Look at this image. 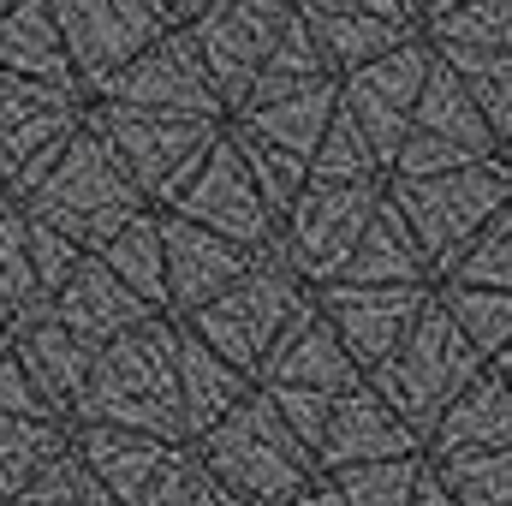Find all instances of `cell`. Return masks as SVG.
I'll return each instance as SVG.
<instances>
[{"label": "cell", "mask_w": 512, "mask_h": 506, "mask_svg": "<svg viewBox=\"0 0 512 506\" xmlns=\"http://www.w3.org/2000/svg\"><path fill=\"white\" fill-rule=\"evenodd\" d=\"M453 286H489V292H512V203H501L483 233L459 251V262L447 268ZM441 286V280H435Z\"/></svg>", "instance_id": "f35d334b"}, {"label": "cell", "mask_w": 512, "mask_h": 506, "mask_svg": "<svg viewBox=\"0 0 512 506\" xmlns=\"http://www.w3.org/2000/svg\"><path fill=\"white\" fill-rule=\"evenodd\" d=\"M423 471H429V453H405V459H376V465H346L328 477L346 506H411Z\"/></svg>", "instance_id": "8d00e7d4"}, {"label": "cell", "mask_w": 512, "mask_h": 506, "mask_svg": "<svg viewBox=\"0 0 512 506\" xmlns=\"http://www.w3.org/2000/svg\"><path fill=\"white\" fill-rule=\"evenodd\" d=\"M387 203L405 215L411 239L429 256V280H447L459 251L483 233V221L512 203V161L489 155L453 173H423V179H387Z\"/></svg>", "instance_id": "277c9868"}, {"label": "cell", "mask_w": 512, "mask_h": 506, "mask_svg": "<svg viewBox=\"0 0 512 506\" xmlns=\"http://www.w3.org/2000/svg\"><path fill=\"white\" fill-rule=\"evenodd\" d=\"M399 6H405V12H411L417 24H423V0H399Z\"/></svg>", "instance_id": "db71d44e"}, {"label": "cell", "mask_w": 512, "mask_h": 506, "mask_svg": "<svg viewBox=\"0 0 512 506\" xmlns=\"http://www.w3.org/2000/svg\"><path fill=\"white\" fill-rule=\"evenodd\" d=\"M435 286H352V280H328V286H310L316 310L328 316V328L340 334L346 358L358 364V376H370L387 352L411 334L417 310L429 304Z\"/></svg>", "instance_id": "9a60e30c"}, {"label": "cell", "mask_w": 512, "mask_h": 506, "mask_svg": "<svg viewBox=\"0 0 512 506\" xmlns=\"http://www.w3.org/2000/svg\"><path fill=\"white\" fill-rule=\"evenodd\" d=\"M12 6H18V0H0V12H12Z\"/></svg>", "instance_id": "9f6ffc18"}, {"label": "cell", "mask_w": 512, "mask_h": 506, "mask_svg": "<svg viewBox=\"0 0 512 506\" xmlns=\"http://www.w3.org/2000/svg\"><path fill=\"white\" fill-rule=\"evenodd\" d=\"M0 72L78 90L72 60H66L60 30H54V18H48V6H42V0H18L12 12H0Z\"/></svg>", "instance_id": "83f0119b"}, {"label": "cell", "mask_w": 512, "mask_h": 506, "mask_svg": "<svg viewBox=\"0 0 512 506\" xmlns=\"http://www.w3.org/2000/svg\"><path fill=\"white\" fill-rule=\"evenodd\" d=\"M227 137H233V149H239V161H245V173H251L256 197L268 203V215L280 221L286 209H292V197L304 191V179H310V161L304 155H286V149H274L268 137H256V131L233 126L227 120Z\"/></svg>", "instance_id": "d6a6232c"}, {"label": "cell", "mask_w": 512, "mask_h": 506, "mask_svg": "<svg viewBox=\"0 0 512 506\" xmlns=\"http://www.w3.org/2000/svg\"><path fill=\"white\" fill-rule=\"evenodd\" d=\"M90 102L143 108V114H179V120H227V102L209 84V66H203L185 24L161 30L143 54H131L120 72H108L90 90Z\"/></svg>", "instance_id": "30bf717a"}, {"label": "cell", "mask_w": 512, "mask_h": 506, "mask_svg": "<svg viewBox=\"0 0 512 506\" xmlns=\"http://www.w3.org/2000/svg\"><path fill=\"white\" fill-rule=\"evenodd\" d=\"M256 387H322V393H352L358 387V364L346 358L340 334L328 328V316L316 310V298L304 292V304L286 316V328L274 334V346L256 364Z\"/></svg>", "instance_id": "ac0fdd59"}, {"label": "cell", "mask_w": 512, "mask_h": 506, "mask_svg": "<svg viewBox=\"0 0 512 506\" xmlns=\"http://www.w3.org/2000/svg\"><path fill=\"white\" fill-rule=\"evenodd\" d=\"M84 120L120 155V167L131 173L149 209L173 203V191L197 173V161L227 126V120H179V114H143V108H114V102H84Z\"/></svg>", "instance_id": "8992f818"}, {"label": "cell", "mask_w": 512, "mask_h": 506, "mask_svg": "<svg viewBox=\"0 0 512 506\" xmlns=\"http://www.w3.org/2000/svg\"><path fill=\"white\" fill-rule=\"evenodd\" d=\"M24 215L48 221L54 233H66L78 251H102L120 227H126L143 203V191L131 185V173L120 167V155L90 131V120L72 131L54 155V167L18 197Z\"/></svg>", "instance_id": "3957f363"}, {"label": "cell", "mask_w": 512, "mask_h": 506, "mask_svg": "<svg viewBox=\"0 0 512 506\" xmlns=\"http://www.w3.org/2000/svg\"><path fill=\"white\" fill-rule=\"evenodd\" d=\"M489 447H512V387L483 364L453 393V405L435 417L423 453L447 459V453H489Z\"/></svg>", "instance_id": "7402d4cb"}, {"label": "cell", "mask_w": 512, "mask_h": 506, "mask_svg": "<svg viewBox=\"0 0 512 506\" xmlns=\"http://www.w3.org/2000/svg\"><path fill=\"white\" fill-rule=\"evenodd\" d=\"M501 155H507V161H512V137H507V143H501Z\"/></svg>", "instance_id": "11a10c76"}, {"label": "cell", "mask_w": 512, "mask_h": 506, "mask_svg": "<svg viewBox=\"0 0 512 506\" xmlns=\"http://www.w3.org/2000/svg\"><path fill=\"white\" fill-rule=\"evenodd\" d=\"M36 304H48V292H42L30 251H24V215H18V203H6L0 209V328Z\"/></svg>", "instance_id": "ab89813d"}, {"label": "cell", "mask_w": 512, "mask_h": 506, "mask_svg": "<svg viewBox=\"0 0 512 506\" xmlns=\"http://www.w3.org/2000/svg\"><path fill=\"white\" fill-rule=\"evenodd\" d=\"M155 6H161V12H167L173 24H185V12H191V0H155Z\"/></svg>", "instance_id": "816d5d0a"}, {"label": "cell", "mask_w": 512, "mask_h": 506, "mask_svg": "<svg viewBox=\"0 0 512 506\" xmlns=\"http://www.w3.org/2000/svg\"><path fill=\"white\" fill-rule=\"evenodd\" d=\"M435 48V42H429ZM453 72H459V84L471 90V102H477V114L489 120V131L507 143L512 137V54H495V48H435Z\"/></svg>", "instance_id": "1f68e13d"}, {"label": "cell", "mask_w": 512, "mask_h": 506, "mask_svg": "<svg viewBox=\"0 0 512 506\" xmlns=\"http://www.w3.org/2000/svg\"><path fill=\"white\" fill-rule=\"evenodd\" d=\"M477 370H483V352L459 334V322H453V316L441 310V298L429 292V304L417 310L411 334H405L364 381H370L387 405L429 441L435 417L453 405V393L477 376Z\"/></svg>", "instance_id": "5b68a950"}, {"label": "cell", "mask_w": 512, "mask_h": 506, "mask_svg": "<svg viewBox=\"0 0 512 506\" xmlns=\"http://www.w3.org/2000/svg\"><path fill=\"white\" fill-rule=\"evenodd\" d=\"M0 209H6V197H0Z\"/></svg>", "instance_id": "6f0895ef"}, {"label": "cell", "mask_w": 512, "mask_h": 506, "mask_svg": "<svg viewBox=\"0 0 512 506\" xmlns=\"http://www.w3.org/2000/svg\"><path fill=\"white\" fill-rule=\"evenodd\" d=\"M423 36L435 48H495L512 54V0H465L441 18L423 24Z\"/></svg>", "instance_id": "74e56055"}, {"label": "cell", "mask_w": 512, "mask_h": 506, "mask_svg": "<svg viewBox=\"0 0 512 506\" xmlns=\"http://www.w3.org/2000/svg\"><path fill=\"white\" fill-rule=\"evenodd\" d=\"M411 506H459V501H453V495L441 489V477H435V471H423V483H417Z\"/></svg>", "instance_id": "c3c4849f"}, {"label": "cell", "mask_w": 512, "mask_h": 506, "mask_svg": "<svg viewBox=\"0 0 512 506\" xmlns=\"http://www.w3.org/2000/svg\"><path fill=\"white\" fill-rule=\"evenodd\" d=\"M429 471L459 506H512V447L447 453V459H429Z\"/></svg>", "instance_id": "836d02e7"}, {"label": "cell", "mask_w": 512, "mask_h": 506, "mask_svg": "<svg viewBox=\"0 0 512 506\" xmlns=\"http://www.w3.org/2000/svg\"><path fill=\"white\" fill-rule=\"evenodd\" d=\"M42 6L60 30V48L84 96L108 72H120L131 54H143L161 30H173V18L155 0H42Z\"/></svg>", "instance_id": "8fae6325"}, {"label": "cell", "mask_w": 512, "mask_h": 506, "mask_svg": "<svg viewBox=\"0 0 512 506\" xmlns=\"http://www.w3.org/2000/svg\"><path fill=\"white\" fill-rule=\"evenodd\" d=\"M304 280L274 256V245L268 251H256V262L227 286V292H215L203 310H191L185 316V328L209 346V352H221L233 370H245V376H256V364H262V352L274 346V334L286 328V316L304 304Z\"/></svg>", "instance_id": "52a82bcc"}, {"label": "cell", "mask_w": 512, "mask_h": 506, "mask_svg": "<svg viewBox=\"0 0 512 506\" xmlns=\"http://www.w3.org/2000/svg\"><path fill=\"white\" fill-rule=\"evenodd\" d=\"M429 60H435V48H429V36L417 30L411 42H399V48L376 54V60L340 72V114L370 137V149L382 155V167L393 161V149H399V137H405V120H411V108H417V90H423V78H429Z\"/></svg>", "instance_id": "5bb4252c"}, {"label": "cell", "mask_w": 512, "mask_h": 506, "mask_svg": "<svg viewBox=\"0 0 512 506\" xmlns=\"http://www.w3.org/2000/svg\"><path fill=\"white\" fill-rule=\"evenodd\" d=\"M167 215H179L191 227H209V233H221V239H233L245 251H268L274 245V215L256 197V185L245 173V161H239V149H233V137H227V126L209 143V155L197 161V173L173 191Z\"/></svg>", "instance_id": "4fadbf2b"}, {"label": "cell", "mask_w": 512, "mask_h": 506, "mask_svg": "<svg viewBox=\"0 0 512 506\" xmlns=\"http://www.w3.org/2000/svg\"><path fill=\"white\" fill-rule=\"evenodd\" d=\"M280 506H346V501H340V489H334V477H328V471H316V477H310V483H304L298 495H286Z\"/></svg>", "instance_id": "bcb514c9"}, {"label": "cell", "mask_w": 512, "mask_h": 506, "mask_svg": "<svg viewBox=\"0 0 512 506\" xmlns=\"http://www.w3.org/2000/svg\"><path fill=\"white\" fill-rule=\"evenodd\" d=\"M382 185H328V179H304V191L292 197V209L274 221V256L304 280V286H328L346 256L358 245L364 221L376 215Z\"/></svg>", "instance_id": "9c48e42d"}, {"label": "cell", "mask_w": 512, "mask_h": 506, "mask_svg": "<svg viewBox=\"0 0 512 506\" xmlns=\"http://www.w3.org/2000/svg\"><path fill=\"white\" fill-rule=\"evenodd\" d=\"M453 6H465V0H423V24L441 18V12H453Z\"/></svg>", "instance_id": "f907efd6"}, {"label": "cell", "mask_w": 512, "mask_h": 506, "mask_svg": "<svg viewBox=\"0 0 512 506\" xmlns=\"http://www.w3.org/2000/svg\"><path fill=\"white\" fill-rule=\"evenodd\" d=\"M84 102H90L84 90L0 72V191L18 179V167H30L42 149L66 143L84 126Z\"/></svg>", "instance_id": "e0dca14e"}, {"label": "cell", "mask_w": 512, "mask_h": 506, "mask_svg": "<svg viewBox=\"0 0 512 506\" xmlns=\"http://www.w3.org/2000/svg\"><path fill=\"white\" fill-rule=\"evenodd\" d=\"M0 340L12 346V358L24 364V376L36 381V393L72 423V405H78V393H84V381H90L96 346L78 340L72 328H60V322L48 316V304H36V310H24L18 322H6Z\"/></svg>", "instance_id": "ffe728a7"}, {"label": "cell", "mask_w": 512, "mask_h": 506, "mask_svg": "<svg viewBox=\"0 0 512 506\" xmlns=\"http://www.w3.org/2000/svg\"><path fill=\"white\" fill-rule=\"evenodd\" d=\"M173 370H179V411H185V441H197L209 423H221L256 381L233 370L221 352H209L185 322H173Z\"/></svg>", "instance_id": "cb8c5ba5"}, {"label": "cell", "mask_w": 512, "mask_h": 506, "mask_svg": "<svg viewBox=\"0 0 512 506\" xmlns=\"http://www.w3.org/2000/svg\"><path fill=\"white\" fill-rule=\"evenodd\" d=\"M334 108H340V78H322V84H310V90H292V96L239 108V114H227V120L256 131V137H268V143L286 149V155H304V161H310V149H316V137L328 131Z\"/></svg>", "instance_id": "4316f807"}, {"label": "cell", "mask_w": 512, "mask_h": 506, "mask_svg": "<svg viewBox=\"0 0 512 506\" xmlns=\"http://www.w3.org/2000/svg\"><path fill=\"white\" fill-rule=\"evenodd\" d=\"M48 316H54L60 328H72L78 340L108 346V340L131 334L137 322H149V316H161V310H149L126 280H114V274H108V262H102V256L84 251L78 262H72V274L48 292Z\"/></svg>", "instance_id": "44dd1931"}, {"label": "cell", "mask_w": 512, "mask_h": 506, "mask_svg": "<svg viewBox=\"0 0 512 506\" xmlns=\"http://www.w3.org/2000/svg\"><path fill=\"white\" fill-rule=\"evenodd\" d=\"M72 447V423H30V417H0V506L18 489H30L42 477V465H54Z\"/></svg>", "instance_id": "4dcf8cb0"}, {"label": "cell", "mask_w": 512, "mask_h": 506, "mask_svg": "<svg viewBox=\"0 0 512 506\" xmlns=\"http://www.w3.org/2000/svg\"><path fill=\"white\" fill-rule=\"evenodd\" d=\"M6 506H114V495L90 477V465L66 447L54 465H42V477L30 489H18Z\"/></svg>", "instance_id": "60d3db41"}, {"label": "cell", "mask_w": 512, "mask_h": 506, "mask_svg": "<svg viewBox=\"0 0 512 506\" xmlns=\"http://www.w3.org/2000/svg\"><path fill=\"white\" fill-rule=\"evenodd\" d=\"M72 423H108V429H137L155 441H185L179 370H173V316H149L131 334L96 346V364H90V381L72 405Z\"/></svg>", "instance_id": "6da1fadb"}, {"label": "cell", "mask_w": 512, "mask_h": 506, "mask_svg": "<svg viewBox=\"0 0 512 506\" xmlns=\"http://www.w3.org/2000/svg\"><path fill=\"white\" fill-rule=\"evenodd\" d=\"M191 453H197L209 489L239 506H280L316 477V453L280 423V411L268 405L262 387H251L221 423H209L191 441Z\"/></svg>", "instance_id": "7a4b0ae2"}, {"label": "cell", "mask_w": 512, "mask_h": 506, "mask_svg": "<svg viewBox=\"0 0 512 506\" xmlns=\"http://www.w3.org/2000/svg\"><path fill=\"white\" fill-rule=\"evenodd\" d=\"M262 393H268V405L280 411V423L316 453V441H322V429H328L340 393H322V387H262Z\"/></svg>", "instance_id": "b9f144b4"}, {"label": "cell", "mask_w": 512, "mask_h": 506, "mask_svg": "<svg viewBox=\"0 0 512 506\" xmlns=\"http://www.w3.org/2000/svg\"><path fill=\"white\" fill-rule=\"evenodd\" d=\"M489 155H501V137L477 114V102L459 84V72L435 54L429 60V78L417 90V108L405 120V137H399V149L387 161V179L453 173V167H471V161H489Z\"/></svg>", "instance_id": "ba28073f"}, {"label": "cell", "mask_w": 512, "mask_h": 506, "mask_svg": "<svg viewBox=\"0 0 512 506\" xmlns=\"http://www.w3.org/2000/svg\"><path fill=\"white\" fill-rule=\"evenodd\" d=\"M292 6H334V12H376V18H411L399 0H292Z\"/></svg>", "instance_id": "7dc6e473"}, {"label": "cell", "mask_w": 512, "mask_h": 506, "mask_svg": "<svg viewBox=\"0 0 512 506\" xmlns=\"http://www.w3.org/2000/svg\"><path fill=\"white\" fill-rule=\"evenodd\" d=\"M298 18H304V30L316 36V48H322V60L334 66V78L340 72H352V66H364V60H376L387 48H399V42H411L423 24L417 18H376V12H334V6H292Z\"/></svg>", "instance_id": "484cf974"}, {"label": "cell", "mask_w": 512, "mask_h": 506, "mask_svg": "<svg viewBox=\"0 0 512 506\" xmlns=\"http://www.w3.org/2000/svg\"><path fill=\"white\" fill-rule=\"evenodd\" d=\"M489 370H495V376H501V381L512 387V340L501 346V352H495V358H489Z\"/></svg>", "instance_id": "681fc988"}, {"label": "cell", "mask_w": 512, "mask_h": 506, "mask_svg": "<svg viewBox=\"0 0 512 506\" xmlns=\"http://www.w3.org/2000/svg\"><path fill=\"white\" fill-rule=\"evenodd\" d=\"M322 78H334V66L322 60V48H316V36L304 30V18L292 12V18L280 24L274 48L262 54V66L251 72V84H245L239 108L274 102V96H292V90H310V84H322ZM239 108H233V114H239Z\"/></svg>", "instance_id": "f1b7e54d"}, {"label": "cell", "mask_w": 512, "mask_h": 506, "mask_svg": "<svg viewBox=\"0 0 512 506\" xmlns=\"http://www.w3.org/2000/svg\"><path fill=\"white\" fill-rule=\"evenodd\" d=\"M0 197H6V191H0Z\"/></svg>", "instance_id": "680465c9"}, {"label": "cell", "mask_w": 512, "mask_h": 506, "mask_svg": "<svg viewBox=\"0 0 512 506\" xmlns=\"http://www.w3.org/2000/svg\"><path fill=\"white\" fill-rule=\"evenodd\" d=\"M18 215H24V209H18ZM24 251H30V268H36L42 292H54V286L72 274V262L84 256L66 233H54V227H48V221H36V215H24Z\"/></svg>", "instance_id": "7bdbcfd3"}, {"label": "cell", "mask_w": 512, "mask_h": 506, "mask_svg": "<svg viewBox=\"0 0 512 506\" xmlns=\"http://www.w3.org/2000/svg\"><path fill=\"white\" fill-rule=\"evenodd\" d=\"M334 280H352V286H435V280H429V256H423V245L411 239L405 215L387 203V185H382L376 215L364 221L358 245H352L346 268H340Z\"/></svg>", "instance_id": "d4e9b609"}, {"label": "cell", "mask_w": 512, "mask_h": 506, "mask_svg": "<svg viewBox=\"0 0 512 506\" xmlns=\"http://www.w3.org/2000/svg\"><path fill=\"white\" fill-rule=\"evenodd\" d=\"M435 298H441V310L459 322V334L483 352V364L501 352L512 340V292H489V286H453V280H441L435 286Z\"/></svg>", "instance_id": "d590c367"}, {"label": "cell", "mask_w": 512, "mask_h": 506, "mask_svg": "<svg viewBox=\"0 0 512 506\" xmlns=\"http://www.w3.org/2000/svg\"><path fill=\"white\" fill-rule=\"evenodd\" d=\"M173 447L185 441H155V435H137V429H108V423H72V453L90 465V477L114 495V506H131L155 471L173 459Z\"/></svg>", "instance_id": "603a6c76"}, {"label": "cell", "mask_w": 512, "mask_h": 506, "mask_svg": "<svg viewBox=\"0 0 512 506\" xmlns=\"http://www.w3.org/2000/svg\"><path fill=\"white\" fill-rule=\"evenodd\" d=\"M203 489H209V477H203L197 453H191V447H173V459L155 471V483H149L131 506H191Z\"/></svg>", "instance_id": "ee69618b"}, {"label": "cell", "mask_w": 512, "mask_h": 506, "mask_svg": "<svg viewBox=\"0 0 512 506\" xmlns=\"http://www.w3.org/2000/svg\"><path fill=\"white\" fill-rule=\"evenodd\" d=\"M0 417H30V423H66L42 393H36V381L24 376V364L12 358V346L0 340Z\"/></svg>", "instance_id": "f6af8a7d"}, {"label": "cell", "mask_w": 512, "mask_h": 506, "mask_svg": "<svg viewBox=\"0 0 512 506\" xmlns=\"http://www.w3.org/2000/svg\"><path fill=\"white\" fill-rule=\"evenodd\" d=\"M310 179H328V185H387V167H382V155L370 149V137L334 108L328 131L310 149Z\"/></svg>", "instance_id": "e575fe53"}, {"label": "cell", "mask_w": 512, "mask_h": 506, "mask_svg": "<svg viewBox=\"0 0 512 506\" xmlns=\"http://www.w3.org/2000/svg\"><path fill=\"white\" fill-rule=\"evenodd\" d=\"M90 256H102L108 274L126 280L149 310L167 304V262H161V227H155V209H137L126 227H120L102 251H90Z\"/></svg>", "instance_id": "f546056e"}, {"label": "cell", "mask_w": 512, "mask_h": 506, "mask_svg": "<svg viewBox=\"0 0 512 506\" xmlns=\"http://www.w3.org/2000/svg\"><path fill=\"white\" fill-rule=\"evenodd\" d=\"M191 506H239V501H227V495H215V489H203V495H197Z\"/></svg>", "instance_id": "f5cc1de1"}, {"label": "cell", "mask_w": 512, "mask_h": 506, "mask_svg": "<svg viewBox=\"0 0 512 506\" xmlns=\"http://www.w3.org/2000/svg\"><path fill=\"white\" fill-rule=\"evenodd\" d=\"M292 18V0H191L185 30L209 66V84L221 90L227 114L239 108L251 72L262 66V54L274 48L280 24Z\"/></svg>", "instance_id": "7c38bea8"}, {"label": "cell", "mask_w": 512, "mask_h": 506, "mask_svg": "<svg viewBox=\"0 0 512 506\" xmlns=\"http://www.w3.org/2000/svg\"><path fill=\"white\" fill-rule=\"evenodd\" d=\"M155 227H161V262H167V304H161V316H173V322L203 310L215 292H227L256 262V251L209 233V227H191V221H179L167 209H155Z\"/></svg>", "instance_id": "2e32d148"}, {"label": "cell", "mask_w": 512, "mask_h": 506, "mask_svg": "<svg viewBox=\"0 0 512 506\" xmlns=\"http://www.w3.org/2000/svg\"><path fill=\"white\" fill-rule=\"evenodd\" d=\"M423 453V435L387 405L370 381L334 399V417L316 441V471H346V465H376V459H405Z\"/></svg>", "instance_id": "d6986e66"}]
</instances>
